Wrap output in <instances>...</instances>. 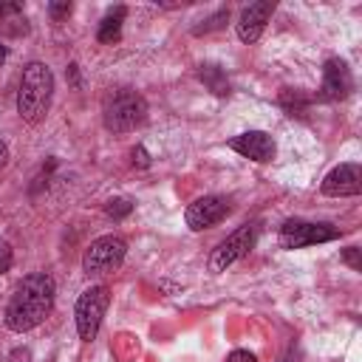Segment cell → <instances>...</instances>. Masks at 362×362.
I'll list each match as a JSON object with an SVG mask.
<instances>
[{"instance_id": "cell-1", "label": "cell", "mask_w": 362, "mask_h": 362, "mask_svg": "<svg viewBox=\"0 0 362 362\" xmlns=\"http://www.w3.org/2000/svg\"><path fill=\"white\" fill-rule=\"evenodd\" d=\"M54 291H57V286H54L51 274H45V272L25 274L17 283V288L6 305V325L17 334L37 328L54 305Z\"/></svg>"}, {"instance_id": "cell-2", "label": "cell", "mask_w": 362, "mask_h": 362, "mask_svg": "<svg viewBox=\"0 0 362 362\" xmlns=\"http://www.w3.org/2000/svg\"><path fill=\"white\" fill-rule=\"evenodd\" d=\"M54 96V74L45 62H28L20 76L17 88V113L23 122L37 124L45 119L48 105Z\"/></svg>"}, {"instance_id": "cell-3", "label": "cell", "mask_w": 362, "mask_h": 362, "mask_svg": "<svg viewBox=\"0 0 362 362\" xmlns=\"http://www.w3.org/2000/svg\"><path fill=\"white\" fill-rule=\"evenodd\" d=\"M147 102L136 90H116L105 99V127L113 133H127L144 124Z\"/></svg>"}, {"instance_id": "cell-4", "label": "cell", "mask_w": 362, "mask_h": 362, "mask_svg": "<svg viewBox=\"0 0 362 362\" xmlns=\"http://www.w3.org/2000/svg\"><path fill=\"white\" fill-rule=\"evenodd\" d=\"M107 303H110V291H107V286H90L88 291L79 294L76 308H74L79 339H85V342L96 339L99 325H102V317H105V311H107Z\"/></svg>"}, {"instance_id": "cell-5", "label": "cell", "mask_w": 362, "mask_h": 362, "mask_svg": "<svg viewBox=\"0 0 362 362\" xmlns=\"http://www.w3.org/2000/svg\"><path fill=\"white\" fill-rule=\"evenodd\" d=\"M124 255H127L124 238H119V235H102V238H96L85 249L82 269H85V274H107V272H113V269L122 266Z\"/></svg>"}, {"instance_id": "cell-6", "label": "cell", "mask_w": 362, "mask_h": 362, "mask_svg": "<svg viewBox=\"0 0 362 362\" xmlns=\"http://www.w3.org/2000/svg\"><path fill=\"white\" fill-rule=\"evenodd\" d=\"M339 238V229L331 223H308V221H286L280 226V246L283 249H303L314 243H328Z\"/></svg>"}, {"instance_id": "cell-7", "label": "cell", "mask_w": 362, "mask_h": 362, "mask_svg": "<svg viewBox=\"0 0 362 362\" xmlns=\"http://www.w3.org/2000/svg\"><path fill=\"white\" fill-rule=\"evenodd\" d=\"M255 246V226H240L235 229L223 243H218V249L209 257V269L212 272H226L235 260H240L243 255H249V249Z\"/></svg>"}, {"instance_id": "cell-8", "label": "cell", "mask_w": 362, "mask_h": 362, "mask_svg": "<svg viewBox=\"0 0 362 362\" xmlns=\"http://www.w3.org/2000/svg\"><path fill=\"white\" fill-rule=\"evenodd\" d=\"M226 212H229V198H223V195H204V198H195L187 206L184 221H187L189 229L201 232V229H209L218 221H223Z\"/></svg>"}, {"instance_id": "cell-9", "label": "cell", "mask_w": 362, "mask_h": 362, "mask_svg": "<svg viewBox=\"0 0 362 362\" xmlns=\"http://www.w3.org/2000/svg\"><path fill=\"white\" fill-rule=\"evenodd\" d=\"M351 90H354V76L348 65L342 59H328L322 68V88L317 96L325 102H337V99H345Z\"/></svg>"}, {"instance_id": "cell-10", "label": "cell", "mask_w": 362, "mask_h": 362, "mask_svg": "<svg viewBox=\"0 0 362 362\" xmlns=\"http://www.w3.org/2000/svg\"><path fill=\"white\" fill-rule=\"evenodd\" d=\"M322 192L331 198H348L362 192V170L359 164H339L322 178Z\"/></svg>"}, {"instance_id": "cell-11", "label": "cell", "mask_w": 362, "mask_h": 362, "mask_svg": "<svg viewBox=\"0 0 362 362\" xmlns=\"http://www.w3.org/2000/svg\"><path fill=\"white\" fill-rule=\"evenodd\" d=\"M229 147L235 150V153H240L243 158H252V161H257V164H266V161H272L274 158V139L269 136V133H263V130H249V133H240V136H235V139H229Z\"/></svg>"}, {"instance_id": "cell-12", "label": "cell", "mask_w": 362, "mask_h": 362, "mask_svg": "<svg viewBox=\"0 0 362 362\" xmlns=\"http://www.w3.org/2000/svg\"><path fill=\"white\" fill-rule=\"evenodd\" d=\"M272 11H274V3H252V6H246L240 11V17H238L240 42H246V45L257 42L263 28H266V23H269V17H272Z\"/></svg>"}, {"instance_id": "cell-13", "label": "cell", "mask_w": 362, "mask_h": 362, "mask_svg": "<svg viewBox=\"0 0 362 362\" xmlns=\"http://www.w3.org/2000/svg\"><path fill=\"white\" fill-rule=\"evenodd\" d=\"M124 17H127V8H124V6L110 8V11L102 17V23H99L96 40H99V42H116L119 34H122V23H124Z\"/></svg>"}, {"instance_id": "cell-14", "label": "cell", "mask_w": 362, "mask_h": 362, "mask_svg": "<svg viewBox=\"0 0 362 362\" xmlns=\"http://www.w3.org/2000/svg\"><path fill=\"white\" fill-rule=\"evenodd\" d=\"M198 76H201V82L212 93H218V96H226L229 93V82H226V76H223V71L218 65H201L198 68Z\"/></svg>"}, {"instance_id": "cell-15", "label": "cell", "mask_w": 362, "mask_h": 362, "mask_svg": "<svg viewBox=\"0 0 362 362\" xmlns=\"http://www.w3.org/2000/svg\"><path fill=\"white\" fill-rule=\"evenodd\" d=\"M226 17H229V11H226V8H221V11H218V14H212L204 25H198V28H195V34H206V31H212V28H221V25L226 23Z\"/></svg>"}, {"instance_id": "cell-16", "label": "cell", "mask_w": 362, "mask_h": 362, "mask_svg": "<svg viewBox=\"0 0 362 362\" xmlns=\"http://www.w3.org/2000/svg\"><path fill=\"white\" fill-rule=\"evenodd\" d=\"M130 209H133V204H130L127 198H116V201L107 204V215H110V218H124Z\"/></svg>"}, {"instance_id": "cell-17", "label": "cell", "mask_w": 362, "mask_h": 362, "mask_svg": "<svg viewBox=\"0 0 362 362\" xmlns=\"http://www.w3.org/2000/svg\"><path fill=\"white\" fill-rule=\"evenodd\" d=\"M11 263H14L11 246H8L6 240H0V274H3V272H8V269H11Z\"/></svg>"}, {"instance_id": "cell-18", "label": "cell", "mask_w": 362, "mask_h": 362, "mask_svg": "<svg viewBox=\"0 0 362 362\" xmlns=\"http://www.w3.org/2000/svg\"><path fill=\"white\" fill-rule=\"evenodd\" d=\"M48 11H51L54 20H62V17L71 14V3H48Z\"/></svg>"}, {"instance_id": "cell-19", "label": "cell", "mask_w": 362, "mask_h": 362, "mask_svg": "<svg viewBox=\"0 0 362 362\" xmlns=\"http://www.w3.org/2000/svg\"><path fill=\"white\" fill-rule=\"evenodd\" d=\"M226 362H257L249 351H232L229 356H226Z\"/></svg>"}, {"instance_id": "cell-20", "label": "cell", "mask_w": 362, "mask_h": 362, "mask_svg": "<svg viewBox=\"0 0 362 362\" xmlns=\"http://www.w3.org/2000/svg\"><path fill=\"white\" fill-rule=\"evenodd\" d=\"M23 11V3H0V17L6 14H20Z\"/></svg>"}, {"instance_id": "cell-21", "label": "cell", "mask_w": 362, "mask_h": 362, "mask_svg": "<svg viewBox=\"0 0 362 362\" xmlns=\"http://www.w3.org/2000/svg\"><path fill=\"white\" fill-rule=\"evenodd\" d=\"M345 260L354 266V269H359L362 263H359V249L356 246H351V249H345Z\"/></svg>"}, {"instance_id": "cell-22", "label": "cell", "mask_w": 362, "mask_h": 362, "mask_svg": "<svg viewBox=\"0 0 362 362\" xmlns=\"http://www.w3.org/2000/svg\"><path fill=\"white\" fill-rule=\"evenodd\" d=\"M133 161H136L139 167H147V164H150V158H147L144 147H136V150H133Z\"/></svg>"}, {"instance_id": "cell-23", "label": "cell", "mask_w": 362, "mask_h": 362, "mask_svg": "<svg viewBox=\"0 0 362 362\" xmlns=\"http://www.w3.org/2000/svg\"><path fill=\"white\" fill-rule=\"evenodd\" d=\"M6 164H8V147H6L3 141H0V170H3Z\"/></svg>"}, {"instance_id": "cell-24", "label": "cell", "mask_w": 362, "mask_h": 362, "mask_svg": "<svg viewBox=\"0 0 362 362\" xmlns=\"http://www.w3.org/2000/svg\"><path fill=\"white\" fill-rule=\"evenodd\" d=\"M6 62V48H3V42H0V65Z\"/></svg>"}]
</instances>
